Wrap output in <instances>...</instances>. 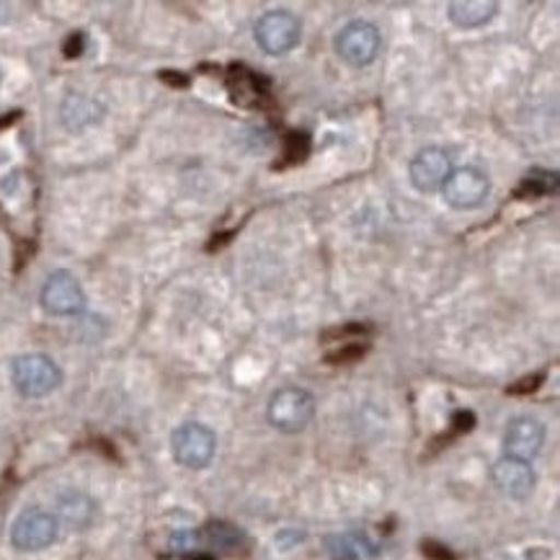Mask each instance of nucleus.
Instances as JSON below:
<instances>
[{"label": "nucleus", "mask_w": 560, "mask_h": 560, "mask_svg": "<svg viewBox=\"0 0 560 560\" xmlns=\"http://www.w3.org/2000/svg\"><path fill=\"white\" fill-rule=\"evenodd\" d=\"M11 380L24 398H45L60 387L62 372L55 359L45 354H24L13 359Z\"/></svg>", "instance_id": "1"}, {"label": "nucleus", "mask_w": 560, "mask_h": 560, "mask_svg": "<svg viewBox=\"0 0 560 560\" xmlns=\"http://www.w3.org/2000/svg\"><path fill=\"white\" fill-rule=\"evenodd\" d=\"M315 416V398L303 387H282L269 400V421L279 432L298 434Z\"/></svg>", "instance_id": "2"}, {"label": "nucleus", "mask_w": 560, "mask_h": 560, "mask_svg": "<svg viewBox=\"0 0 560 560\" xmlns=\"http://www.w3.org/2000/svg\"><path fill=\"white\" fill-rule=\"evenodd\" d=\"M256 42L271 57L290 55L303 39V24L290 11H267L254 26Z\"/></svg>", "instance_id": "3"}, {"label": "nucleus", "mask_w": 560, "mask_h": 560, "mask_svg": "<svg viewBox=\"0 0 560 560\" xmlns=\"http://www.w3.org/2000/svg\"><path fill=\"white\" fill-rule=\"evenodd\" d=\"M171 447L178 465L189 470H205L212 463L214 452H218V440H214L212 429L205 423H182L171 436Z\"/></svg>", "instance_id": "4"}, {"label": "nucleus", "mask_w": 560, "mask_h": 560, "mask_svg": "<svg viewBox=\"0 0 560 560\" xmlns=\"http://www.w3.org/2000/svg\"><path fill=\"white\" fill-rule=\"evenodd\" d=\"M380 45H383V37L370 21H351L336 37V52L351 68H368L370 62H375Z\"/></svg>", "instance_id": "5"}, {"label": "nucleus", "mask_w": 560, "mask_h": 560, "mask_svg": "<svg viewBox=\"0 0 560 560\" xmlns=\"http://www.w3.org/2000/svg\"><path fill=\"white\" fill-rule=\"evenodd\" d=\"M60 533V522L45 509H26L11 527V542L21 552H37L49 548Z\"/></svg>", "instance_id": "6"}, {"label": "nucleus", "mask_w": 560, "mask_h": 560, "mask_svg": "<svg viewBox=\"0 0 560 560\" xmlns=\"http://www.w3.org/2000/svg\"><path fill=\"white\" fill-rule=\"evenodd\" d=\"M488 194H491V182H488L483 171L472 166L455 168L442 186L444 202H447L452 210H459V212L478 210V207L486 202Z\"/></svg>", "instance_id": "7"}, {"label": "nucleus", "mask_w": 560, "mask_h": 560, "mask_svg": "<svg viewBox=\"0 0 560 560\" xmlns=\"http://www.w3.org/2000/svg\"><path fill=\"white\" fill-rule=\"evenodd\" d=\"M42 307L55 318H73L85 311V294L78 279L70 271L49 275L42 290Z\"/></svg>", "instance_id": "8"}, {"label": "nucleus", "mask_w": 560, "mask_h": 560, "mask_svg": "<svg viewBox=\"0 0 560 560\" xmlns=\"http://www.w3.org/2000/svg\"><path fill=\"white\" fill-rule=\"evenodd\" d=\"M452 174L450 155L444 153L442 148H423L413 155L411 166H408V176H411V184L416 191L432 194L442 191L444 182Z\"/></svg>", "instance_id": "9"}, {"label": "nucleus", "mask_w": 560, "mask_h": 560, "mask_svg": "<svg viewBox=\"0 0 560 560\" xmlns=\"http://www.w3.org/2000/svg\"><path fill=\"white\" fill-rule=\"evenodd\" d=\"M493 486L499 488L501 493L514 501L529 499V493L535 491V470L533 465L524 463V459L504 457L493 465Z\"/></svg>", "instance_id": "10"}, {"label": "nucleus", "mask_w": 560, "mask_h": 560, "mask_svg": "<svg viewBox=\"0 0 560 560\" xmlns=\"http://www.w3.org/2000/svg\"><path fill=\"white\" fill-rule=\"evenodd\" d=\"M542 444H545V427L537 419L520 416V419H514L506 427V436H504L506 457L529 463V459L542 450Z\"/></svg>", "instance_id": "11"}, {"label": "nucleus", "mask_w": 560, "mask_h": 560, "mask_svg": "<svg viewBox=\"0 0 560 560\" xmlns=\"http://www.w3.org/2000/svg\"><path fill=\"white\" fill-rule=\"evenodd\" d=\"M499 13L493 0H455L447 5V16L459 28H480Z\"/></svg>", "instance_id": "12"}, {"label": "nucleus", "mask_w": 560, "mask_h": 560, "mask_svg": "<svg viewBox=\"0 0 560 560\" xmlns=\"http://www.w3.org/2000/svg\"><path fill=\"white\" fill-rule=\"evenodd\" d=\"M62 125L70 129H83L96 125L98 119L104 117V106L93 98L83 96V93H70L68 98L62 102Z\"/></svg>", "instance_id": "13"}, {"label": "nucleus", "mask_w": 560, "mask_h": 560, "mask_svg": "<svg viewBox=\"0 0 560 560\" xmlns=\"http://www.w3.org/2000/svg\"><path fill=\"white\" fill-rule=\"evenodd\" d=\"M264 85L267 83L261 81V75L250 73V70L243 68V65H233V68H230L228 91H230V96H233L235 104L256 106L264 96Z\"/></svg>", "instance_id": "14"}, {"label": "nucleus", "mask_w": 560, "mask_h": 560, "mask_svg": "<svg viewBox=\"0 0 560 560\" xmlns=\"http://www.w3.org/2000/svg\"><path fill=\"white\" fill-rule=\"evenodd\" d=\"M93 512H96V506H93V501L85 497L83 491H65L62 497L57 499V514H60V520L73 529L89 527Z\"/></svg>", "instance_id": "15"}, {"label": "nucleus", "mask_w": 560, "mask_h": 560, "mask_svg": "<svg viewBox=\"0 0 560 560\" xmlns=\"http://www.w3.org/2000/svg\"><path fill=\"white\" fill-rule=\"evenodd\" d=\"M328 552L334 560H362L375 556V545H372L364 535L347 533V535H334L328 537Z\"/></svg>", "instance_id": "16"}, {"label": "nucleus", "mask_w": 560, "mask_h": 560, "mask_svg": "<svg viewBox=\"0 0 560 560\" xmlns=\"http://www.w3.org/2000/svg\"><path fill=\"white\" fill-rule=\"evenodd\" d=\"M202 540L210 545V548L220 550V552H235V550L243 548V542H246V535H243L238 527H233V524L212 522V524H207V527H205Z\"/></svg>", "instance_id": "17"}, {"label": "nucleus", "mask_w": 560, "mask_h": 560, "mask_svg": "<svg viewBox=\"0 0 560 560\" xmlns=\"http://www.w3.org/2000/svg\"><path fill=\"white\" fill-rule=\"evenodd\" d=\"M556 189L558 176L552 171H529L520 189H516V199H537L545 197V194H552Z\"/></svg>", "instance_id": "18"}, {"label": "nucleus", "mask_w": 560, "mask_h": 560, "mask_svg": "<svg viewBox=\"0 0 560 560\" xmlns=\"http://www.w3.org/2000/svg\"><path fill=\"white\" fill-rule=\"evenodd\" d=\"M364 351H368V347H362V343H357V341L341 343L339 351H334V354H328V362H331V364L357 362L359 357H364Z\"/></svg>", "instance_id": "19"}, {"label": "nucleus", "mask_w": 560, "mask_h": 560, "mask_svg": "<svg viewBox=\"0 0 560 560\" xmlns=\"http://www.w3.org/2000/svg\"><path fill=\"white\" fill-rule=\"evenodd\" d=\"M199 537L197 533H189V529H182V533H174L171 535V550L178 552V556H186V552H194V548H197Z\"/></svg>", "instance_id": "20"}, {"label": "nucleus", "mask_w": 560, "mask_h": 560, "mask_svg": "<svg viewBox=\"0 0 560 560\" xmlns=\"http://www.w3.org/2000/svg\"><path fill=\"white\" fill-rule=\"evenodd\" d=\"M307 145H311L307 135H290V140H287V158H290V163L305 161Z\"/></svg>", "instance_id": "21"}, {"label": "nucleus", "mask_w": 560, "mask_h": 560, "mask_svg": "<svg viewBox=\"0 0 560 560\" xmlns=\"http://www.w3.org/2000/svg\"><path fill=\"white\" fill-rule=\"evenodd\" d=\"M83 49H85V34L83 32L70 34L68 42H65V45H62L65 57H81Z\"/></svg>", "instance_id": "22"}, {"label": "nucleus", "mask_w": 560, "mask_h": 560, "mask_svg": "<svg viewBox=\"0 0 560 560\" xmlns=\"http://www.w3.org/2000/svg\"><path fill=\"white\" fill-rule=\"evenodd\" d=\"M545 380V375H535V377H524L520 380V383H514L512 387H509V393L512 395H524V393H535L537 387H540V383Z\"/></svg>", "instance_id": "23"}, {"label": "nucleus", "mask_w": 560, "mask_h": 560, "mask_svg": "<svg viewBox=\"0 0 560 560\" xmlns=\"http://www.w3.org/2000/svg\"><path fill=\"white\" fill-rule=\"evenodd\" d=\"M421 550L429 560H455V556H452L447 548H442V545H436V542H423Z\"/></svg>", "instance_id": "24"}, {"label": "nucleus", "mask_w": 560, "mask_h": 560, "mask_svg": "<svg viewBox=\"0 0 560 560\" xmlns=\"http://www.w3.org/2000/svg\"><path fill=\"white\" fill-rule=\"evenodd\" d=\"M305 540V533H298V529H284L282 535H277V548H294L298 542Z\"/></svg>", "instance_id": "25"}, {"label": "nucleus", "mask_w": 560, "mask_h": 560, "mask_svg": "<svg viewBox=\"0 0 560 560\" xmlns=\"http://www.w3.org/2000/svg\"><path fill=\"white\" fill-rule=\"evenodd\" d=\"M472 423H476V416H472L470 411H459V413H455V419H452V427H455L457 434L470 432Z\"/></svg>", "instance_id": "26"}, {"label": "nucleus", "mask_w": 560, "mask_h": 560, "mask_svg": "<svg viewBox=\"0 0 560 560\" xmlns=\"http://www.w3.org/2000/svg\"><path fill=\"white\" fill-rule=\"evenodd\" d=\"M161 78L166 83H171V85H189V78H184V73H161Z\"/></svg>", "instance_id": "27"}, {"label": "nucleus", "mask_w": 560, "mask_h": 560, "mask_svg": "<svg viewBox=\"0 0 560 560\" xmlns=\"http://www.w3.org/2000/svg\"><path fill=\"white\" fill-rule=\"evenodd\" d=\"M21 117L19 112H13V114H5V117H0V129L3 127H9V125H13V121H16Z\"/></svg>", "instance_id": "28"}, {"label": "nucleus", "mask_w": 560, "mask_h": 560, "mask_svg": "<svg viewBox=\"0 0 560 560\" xmlns=\"http://www.w3.org/2000/svg\"><path fill=\"white\" fill-rule=\"evenodd\" d=\"M194 560H212V558L210 556H197Z\"/></svg>", "instance_id": "29"}]
</instances>
